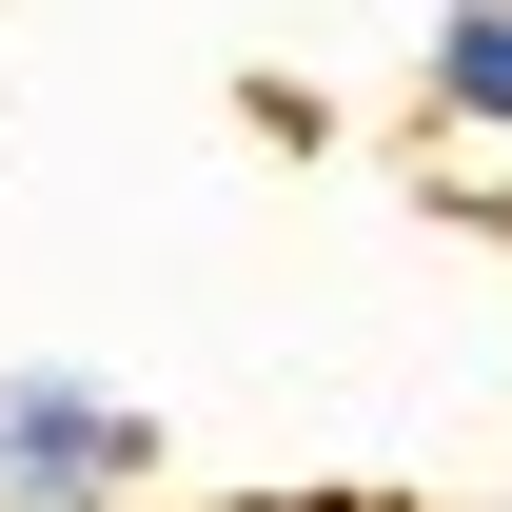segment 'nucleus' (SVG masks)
<instances>
[{
	"mask_svg": "<svg viewBox=\"0 0 512 512\" xmlns=\"http://www.w3.org/2000/svg\"><path fill=\"white\" fill-rule=\"evenodd\" d=\"M0 512H158V414L79 355L0 375Z\"/></svg>",
	"mask_w": 512,
	"mask_h": 512,
	"instance_id": "f257e3e1",
	"label": "nucleus"
},
{
	"mask_svg": "<svg viewBox=\"0 0 512 512\" xmlns=\"http://www.w3.org/2000/svg\"><path fill=\"white\" fill-rule=\"evenodd\" d=\"M414 99L453 138H512V0H434V40H414Z\"/></svg>",
	"mask_w": 512,
	"mask_h": 512,
	"instance_id": "f03ea898",
	"label": "nucleus"
}]
</instances>
